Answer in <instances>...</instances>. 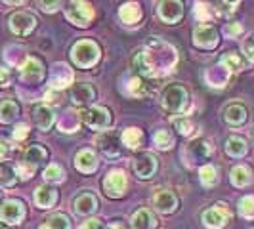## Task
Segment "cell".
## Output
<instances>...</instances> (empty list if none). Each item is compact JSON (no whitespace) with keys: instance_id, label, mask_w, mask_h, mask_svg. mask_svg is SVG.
<instances>
[{"instance_id":"8","label":"cell","mask_w":254,"mask_h":229,"mask_svg":"<svg viewBox=\"0 0 254 229\" xmlns=\"http://www.w3.org/2000/svg\"><path fill=\"white\" fill-rule=\"evenodd\" d=\"M21 78L25 82H31V84L40 82L44 78V65L35 57H27L21 65Z\"/></svg>"},{"instance_id":"46","label":"cell","mask_w":254,"mask_h":229,"mask_svg":"<svg viewBox=\"0 0 254 229\" xmlns=\"http://www.w3.org/2000/svg\"><path fill=\"white\" fill-rule=\"evenodd\" d=\"M107 229H125V228H123L121 224H111V226H109Z\"/></svg>"},{"instance_id":"29","label":"cell","mask_w":254,"mask_h":229,"mask_svg":"<svg viewBox=\"0 0 254 229\" xmlns=\"http://www.w3.org/2000/svg\"><path fill=\"white\" fill-rule=\"evenodd\" d=\"M46 226L48 229H71V222H69V218L65 216V214H52L48 218V222H46Z\"/></svg>"},{"instance_id":"12","label":"cell","mask_w":254,"mask_h":229,"mask_svg":"<svg viewBox=\"0 0 254 229\" xmlns=\"http://www.w3.org/2000/svg\"><path fill=\"white\" fill-rule=\"evenodd\" d=\"M134 170H136V174L140 178H151L153 174H155V170H157L155 157H153L151 153H141L140 157L136 159V163H134Z\"/></svg>"},{"instance_id":"20","label":"cell","mask_w":254,"mask_h":229,"mask_svg":"<svg viewBox=\"0 0 254 229\" xmlns=\"http://www.w3.org/2000/svg\"><path fill=\"white\" fill-rule=\"evenodd\" d=\"M226 120L229 124H243L247 120V109L239 105V103H233L226 109Z\"/></svg>"},{"instance_id":"9","label":"cell","mask_w":254,"mask_h":229,"mask_svg":"<svg viewBox=\"0 0 254 229\" xmlns=\"http://www.w3.org/2000/svg\"><path fill=\"white\" fill-rule=\"evenodd\" d=\"M193 40H195V44L201 46V48H212V46H216V42H218L216 29L212 25L203 23V25H199L193 31Z\"/></svg>"},{"instance_id":"32","label":"cell","mask_w":254,"mask_h":229,"mask_svg":"<svg viewBox=\"0 0 254 229\" xmlns=\"http://www.w3.org/2000/svg\"><path fill=\"white\" fill-rule=\"evenodd\" d=\"M44 179L46 181H62L64 179V170L58 165H50L44 170Z\"/></svg>"},{"instance_id":"26","label":"cell","mask_w":254,"mask_h":229,"mask_svg":"<svg viewBox=\"0 0 254 229\" xmlns=\"http://www.w3.org/2000/svg\"><path fill=\"white\" fill-rule=\"evenodd\" d=\"M17 183V174L10 165H0V185L2 187H13Z\"/></svg>"},{"instance_id":"18","label":"cell","mask_w":254,"mask_h":229,"mask_svg":"<svg viewBox=\"0 0 254 229\" xmlns=\"http://www.w3.org/2000/svg\"><path fill=\"white\" fill-rule=\"evenodd\" d=\"M132 229H153L155 228V216L151 214V210L147 208H140L134 216H132Z\"/></svg>"},{"instance_id":"16","label":"cell","mask_w":254,"mask_h":229,"mask_svg":"<svg viewBox=\"0 0 254 229\" xmlns=\"http://www.w3.org/2000/svg\"><path fill=\"white\" fill-rule=\"evenodd\" d=\"M58 201V191L48 185H40L35 191V203L38 208H50L52 204H56Z\"/></svg>"},{"instance_id":"39","label":"cell","mask_w":254,"mask_h":229,"mask_svg":"<svg viewBox=\"0 0 254 229\" xmlns=\"http://www.w3.org/2000/svg\"><path fill=\"white\" fill-rule=\"evenodd\" d=\"M243 50H245V54H247L251 59H254V35H251V37L245 40V44H243Z\"/></svg>"},{"instance_id":"2","label":"cell","mask_w":254,"mask_h":229,"mask_svg":"<svg viewBox=\"0 0 254 229\" xmlns=\"http://www.w3.org/2000/svg\"><path fill=\"white\" fill-rule=\"evenodd\" d=\"M100 57V48L92 40H80L73 48V59L80 67H92Z\"/></svg>"},{"instance_id":"43","label":"cell","mask_w":254,"mask_h":229,"mask_svg":"<svg viewBox=\"0 0 254 229\" xmlns=\"http://www.w3.org/2000/svg\"><path fill=\"white\" fill-rule=\"evenodd\" d=\"M80 229H102V222L100 220H88Z\"/></svg>"},{"instance_id":"40","label":"cell","mask_w":254,"mask_h":229,"mask_svg":"<svg viewBox=\"0 0 254 229\" xmlns=\"http://www.w3.org/2000/svg\"><path fill=\"white\" fill-rule=\"evenodd\" d=\"M176 128H178L182 134H190L191 130H193V124H191L190 120H186V118H178L176 120Z\"/></svg>"},{"instance_id":"13","label":"cell","mask_w":254,"mask_h":229,"mask_svg":"<svg viewBox=\"0 0 254 229\" xmlns=\"http://www.w3.org/2000/svg\"><path fill=\"white\" fill-rule=\"evenodd\" d=\"M184 13V8L180 2H161L159 4V15L166 23H176Z\"/></svg>"},{"instance_id":"30","label":"cell","mask_w":254,"mask_h":229,"mask_svg":"<svg viewBox=\"0 0 254 229\" xmlns=\"http://www.w3.org/2000/svg\"><path fill=\"white\" fill-rule=\"evenodd\" d=\"M201 181H203L204 185H214L218 181V176H216V170H214V166H203L201 168Z\"/></svg>"},{"instance_id":"14","label":"cell","mask_w":254,"mask_h":229,"mask_svg":"<svg viewBox=\"0 0 254 229\" xmlns=\"http://www.w3.org/2000/svg\"><path fill=\"white\" fill-rule=\"evenodd\" d=\"M153 203L155 206L161 210V212H172L174 208H176V197H174V193H170V191L166 189H159L155 191V195H153Z\"/></svg>"},{"instance_id":"19","label":"cell","mask_w":254,"mask_h":229,"mask_svg":"<svg viewBox=\"0 0 254 229\" xmlns=\"http://www.w3.org/2000/svg\"><path fill=\"white\" fill-rule=\"evenodd\" d=\"M98 166V161H96V155L90 151V149H82V151L76 155V168L84 174H90L94 172Z\"/></svg>"},{"instance_id":"11","label":"cell","mask_w":254,"mask_h":229,"mask_svg":"<svg viewBox=\"0 0 254 229\" xmlns=\"http://www.w3.org/2000/svg\"><path fill=\"white\" fill-rule=\"evenodd\" d=\"M46 159V149L44 147H40L38 143L35 145H31V147H27L25 153H23V168L27 166V176L37 168L42 161ZM31 178V176H29Z\"/></svg>"},{"instance_id":"33","label":"cell","mask_w":254,"mask_h":229,"mask_svg":"<svg viewBox=\"0 0 254 229\" xmlns=\"http://www.w3.org/2000/svg\"><path fill=\"white\" fill-rule=\"evenodd\" d=\"M155 143H157V147H161V149H168V147L172 145V136H170V132H168V130H159V132L155 134Z\"/></svg>"},{"instance_id":"42","label":"cell","mask_w":254,"mask_h":229,"mask_svg":"<svg viewBox=\"0 0 254 229\" xmlns=\"http://www.w3.org/2000/svg\"><path fill=\"white\" fill-rule=\"evenodd\" d=\"M10 149H12V147H10V143L4 140V138H0V161H2V159H6V157L10 155Z\"/></svg>"},{"instance_id":"17","label":"cell","mask_w":254,"mask_h":229,"mask_svg":"<svg viewBox=\"0 0 254 229\" xmlns=\"http://www.w3.org/2000/svg\"><path fill=\"white\" fill-rule=\"evenodd\" d=\"M71 98H73V102H75L76 105H88V103L94 102L96 92H94V88H92L90 84L80 82V84H76L75 88L71 90Z\"/></svg>"},{"instance_id":"38","label":"cell","mask_w":254,"mask_h":229,"mask_svg":"<svg viewBox=\"0 0 254 229\" xmlns=\"http://www.w3.org/2000/svg\"><path fill=\"white\" fill-rule=\"evenodd\" d=\"M27 136H29V128H27V124H17L15 130H13V138L21 141V140H25Z\"/></svg>"},{"instance_id":"37","label":"cell","mask_w":254,"mask_h":229,"mask_svg":"<svg viewBox=\"0 0 254 229\" xmlns=\"http://www.w3.org/2000/svg\"><path fill=\"white\" fill-rule=\"evenodd\" d=\"M191 153H195L197 157H206L210 153V143L204 140L195 141V143H191Z\"/></svg>"},{"instance_id":"24","label":"cell","mask_w":254,"mask_h":229,"mask_svg":"<svg viewBox=\"0 0 254 229\" xmlns=\"http://www.w3.org/2000/svg\"><path fill=\"white\" fill-rule=\"evenodd\" d=\"M141 140H143V134H141V130H138V128H127L125 134H123V141H125V145L130 147V149H138L141 145Z\"/></svg>"},{"instance_id":"23","label":"cell","mask_w":254,"mask_h":229,"mask_svg":"<svg viewBox=\"0 0 254 229\" xmlns=\"http://www.w3.org/2000/svg\"><path fill=\"white\" fill-rule=\"evenodd\" d=\"M96 197L94 195H90V193H84V195H80L78 199H76L75 203V208L78 214H90V212H94L96 210Z\"/></svg>"},{"instance_id":"1","label":"cell","mask_w":254,"mask_h":229,"mask_svg":"<svg viewBox=\"0 0 254 229\" xmlns=\"http://www.w3.org/2000/svg\"><path fill=\"white\" fill-rule=\"evenodd\" d=\"M188 105V92L178 84H170L163 94V107L168 113H182Z\"/></svg>"},{"instance_id":"49","label":"cell","mask_w":254,"mask_h":229,"mask_svg":"<svg viewBox=\"0 0 254 229\" xmlns=\"http://www.w3.org/2000/svg\"><path fill=\"white\" fill-rule=\"evenodd\" d=\"M0 201H2V191H0Z\"/></svg>"},{"instance_id":"3","label":"cell","mask_w":254,"mask_h":229,"mask_svg":"<svg viewBox=\"0 0 254 229\" xmlns=\"http://www.w3.org/2000/svg\"><path fill=\"white\" fill-rule=\"evenodd\" d=\"M80 118L84 124H88L90 128H96V130H103L111 124V114L105 107H90L84 109L80 113Z\"/></svg>"},{"instance_id":"22","label":"cell","mask_w":254,"mask_h":229,"mask_svg":"<svg viewBox=\"0 0 254 229\" xmlns=\"http://www.w3.org/2000/svg\"><path fill=\"white\" fill-rule=\"evenodd\" d=\"M17 114H19V107L15 102L12 100L0 102V122H12Z\"/></svg>"},{"instance_id":"10","label":"cell","mask_w":254,"mask_h":229,"mask_svg":"<svg viewBox=\"0 0 254 229\" xmlns=\"http://www.w3.org/2000/svg\"><path fill=\"white\" fill-rule=\"evenodd\" d=\"M226 204H216V208H210V210H206L203 212V222L204 226H208V228H222V226H226L229 222V212L224 208Z\"/></svg>"},{"instance_id":"31","label":"cell","mask_w":254,"mask_h":229,"mask_svg":"<svg viewBox=\"0 0 254 229\" xmlns=\"http://www.w3.org/2000/svg\"><path fill=\"white\" fill-rule=\"evenodd\" d=\"M98 143H100V147H102L105 153H109V155H115V153H117V149L111 147V145L117 147V140H115L113 134H103L102 138H98Z\"/></svg>"},{"instance_id":"36","label":"cell","mask_w":254,"mask_h":229,"mask_svg":"<svg viewBox=\"0 0 254 229\" xmlns=\"http://www.w3.org/2000/svg\"><path fill=\"white\" fill-rule=\"evenodd\" d=\"M130 92H132V96H136V98H143V96L147 94V84H143L140 78H132V80H130Z\"/></svg>"},{"instance_id":"34","label":"cell","mask_w":254,"mask_h":229,"mask_svg":"<svg viewBox=\"0 0 254 229\" xmlns=\"http://www.w3.org/2000/svg\"><path fill=\"white\" fill-rule=\"evenodd\" d=\"M222 63L226 65L228 69H231V71H239V69H243V61L233 54V52H229V54H226V56L222 57Z\"/></svg>"},{"instance_id":"21","label":"cell","mask_w":254,"mask_h":229,"mask_svg":"<svg viewBox=\"0 0 254 229\" xmlns=\"http://www.w3.org/2000/svg\"><path fill=\"white\" fill-rule=\"evenodd\" d=\"M251 170L247 168V166H235L233 170H231V183L235 185V187H245V185H249L251 183Z\"/></svg>"},{"instance_id":"15","label":"cell","mask_w":254,"mask_h":229,"mask_svg":"<svg viewBox=\"0 0 254 229\" xmlns=\"http://www.w3.org/2000/svg\"><path fill=\"white\" fill-rule=\"evenodd\" d=\"M33 120L40 130H50V126L54 124L56 116H54V111H52L48 105H38L33 111Z\"/></svg>"},{"instance_id":"44","label":"cell","mask_w":254,"mask_h":229,"mask_svg":"<svg viewBox=\"0 0 254 229\" xmlns=\"http://www.w3.org/2000/svg\"><path fill=\"white\" fill-rule=\"evenodd\" d=\"M58 6H60L58 2H56V4H54V2H50V4H46V2H42V8H44L46 12H54V10H58Z\"/></svg>"},{"instance_id":"45","label":"cell","mask_w":254,"mask_h":229,"mask_svg":"<svg viewBox=\"0 0 254 229\" xmlns=\"http://www.w3.org/2000/svg\"><path fill=\"white\" fill-rule=\"evenodd\" d=\"M228 31L231 33V35H237V33H241L243 29H241V25H233V27H229Z\"/></svg>"},{"instance_id":"25","label":"cell","mask_w":254,"mask_h":229,"mask_svg":"<svg viewBox=\"0 0 254 229\" xmlns=\"http://www.w3.org/2000/svg\"><path fill=\"white\" fill-rule=\"evenodd\" d=\"M134 65H136V69L140 71L141 75H145V76L155 75V67L149 63V56H147L145 52H140V54L134 57Z\"/></svg>"},{"instance_id":"35","label":"cell","mask_w":254,"mask_h":229,"mask_svg":"<svg viewBox=\"0 0 254 229\" xmlns=\"http://www.w3.org/2000/svg\"><path fill=\"white\" fill-rule=\"evenodd\" d=\"M239 212L245 218L254 216V197H243L241 203H239Z\"/></svg>"},{"instance_id":"6","label":"cell","mask_w":254,"mask_h":229,"mask_svg":"<svg viewBox=\"0 0 254 229\" xmlns=\"http://www.w3.org/2000/svg\"><path fill=\"white\" fill-rule=\"evenodd\" d=\"M35 25H37V19H35V15H31L29 12H17L10 17V29L15 35H19V37L29 35L35 29Z\"/></svg>"},{"instance_id":"4","label":"cell","mask_w":254,"mask_h":229,"mask_svg":"<svg viewBox=\"0 0 254 229\" xmlns=\"http://www.w3.org/2000/svg\"><path fill=\"white\" fill-rule=\"evenodd\" d=\"M25 216V206L17 199H10L0 206V220L6 224H19Z\"/></svg>"},{"instance_id":"47","label":"cell","mask_w":254,"mask_h":229,"mask_svg":"<svg viewBox=\"0 0 254 229\" xmlns=\"http://www.w3.org/2000/svg\"><path fill=\"white\" fill-rule=\"evenodd\" d=\"M40 229H48V226H42V228H40Z\"/></svg>"},{"instance_id":"28","label":"cell","mask_w":254,"mask_h":229,"mask_svg":"<svg viewBox=\"0 0 254 229\" xmlns=\"http://www.w3.org/2000/svg\"><path fill=\"white\" fill-rule=\"evenodd\" d=\"M141 17V12L138 8V4H125L121 8V19L127 21V23H136Z\"/></svg>"},{"instance_id":"27","label":"cell","mask_w":254,"mask_h":229,"mask_svg":"<svg viewBox=\"0 0 254 229\" xmlns=\"http://www.w3.org/2000/svg\"><path fill=\"white\" fill-rule=\"evenodd\" d=\"M226 149L231 157H243L245 153H247V143L243 138H237V136H231L228 140V145H226Z\"/></svg>"},{"instance_id":"5","label":"cell","mask_w":254,"mask_h":229,"mask_svg":"<svg viewBox=\"0 0 254 229\" xmlns=\"http://www.w3.org/2000/svg\"><path fill=\"white\" fill-rule=\"evenodd\" d=\"M92 15H94V10H92V6L86 4V2H71L67 6V17L78 27L88 25Z\"/></svg>"},{"instance_id":"41","label":"cell","mask_w":254,"mask_h":229,"mask_svg":"<svg viewBox=\"0 0 254 229\" xmlns=\"http://www.w3.org/2000/svg\"><path fill=\"white\" fill-rule=\"evenodd\" d=\"M10 80H12L10 71H8V69H4V67H0V88H6V86L10 84Z\"/></svg>"},{"instance_id":"48","label":"cell","mask_w":254,"mask_h":229,"mask_svg":"<svg viewBox=\"0 0 254 229\" xmlns=\"http://www.w3.org/2000/svg\"><path fill=\"white\" fill-rule=\"evenodd\" d=\"M0 229H6V228H4V226H2V224H0Z\"/></svg>"},{"instance_id":"7","label":"cell","mask_w":254,"mask_h":229,"mask_svg":"<svg viewBox=\"0 0 254 229\" xmlns=\"http://www.w3.org/2000/svg\"><path fill=\"white\" fill-rule=\"evenodd\" d=\"M103 189L109 197H121L127 189V174L123 170H113L103 181Z\"/></svg>"}]
</instances>
